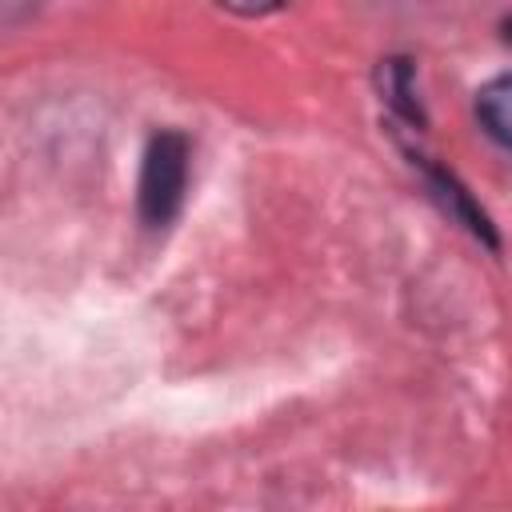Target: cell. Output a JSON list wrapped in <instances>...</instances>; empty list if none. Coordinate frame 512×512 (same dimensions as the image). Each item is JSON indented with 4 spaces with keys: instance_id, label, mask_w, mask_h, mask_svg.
Wrapping results in <instances>:
<instances>
[{
    "instance_id": "1",
    "label": "cell",
    "mask_w": 512,
    "mask_h": 512,
    "mask_svg": "<svg viewBox=\"0 0 512 512\" xmlns=\"http://www.w3.org/2000/svg\"><path fill=\"white\" fill-rule=\"evenodd\" d=\"M188 188V140L176 128H160L140 160V184H136V208L148 228L172 224V216L184 204Z\"/></svg>"
},
{
    "instance_id": "2",
    "label": "cell",
    "mask_w": 512,
    "mask_h": 512,
    "mask_svg": "<svg viewBox=\"0 0 512 512\" xmlns=\"http://www.w3.org/2000/svg\"><path fill=\"white\" fill-rule=\"evenodd\" d=\"M424 180H428V192L436 196V204L456 220V224H464L476 240H484L488 248H496L500 240H496V228H492V220H488V212L472 200V192L448 172V168H440V164H424Z\"/></svg>"
},
{
    "instance_id": "3",
    "label": "cell",
    "mask_w": 512,
    "mask_h": 512,
    "mask_svg": "<svg viewBox=\"0 0 512 512\" xmlns=\"http://www.w3.org/2000/svg\"><path fill=\"white\" fill-rule=\"evenodd\" d=\"M476 116H480L484 132L512 152V72L488 80L476 92Z\"/></svg>"
},
{
    "instance_id": "4",
    "label": "cell",
    "mask_w": 512,
    "mask_h": 512,
    "mask_svg": "<svg viewBox=\"0 0 512 512\" xmlns=\"http://www.w3.org/2000/svg\"><path fill=\"white\" fill-rule=\"evenodd\" d=\"M376 80H380L384 100H388L404 120L424 124V108H420V100H416V88H412V64H408V60H380Z\"/></svg>"
},
{
    "instance_id": "5",
    "label": "cell",
    "mask_w": 512,
    "mask_h": 512,
    "mask_svg": "<svg viewBox=\"0 0 512 512\" xmlns=\"http://www.w3.org/2000/svg\"><path fill=\"white\" fill-rule=\"evenodd\" d=\"M216 4L228 8V12H236V16H268V12L284 8L288 0H216Z\"/></svg>"
},
{
    "instance_id": "6",
    "label": "cell",
    "mask_w": 512,
    "mask_h": 512,
    "mask_svg": "<svg viewBox=\"0 0 512 512\" xmlns=\"http://www.w3.org/2000/svg\"><path fill=\"white\" fill-rule=\"evenodd\" d=\"M504 28H508V36H512V20H508V24H504Z\"/></svg>"
}]
</instances>
